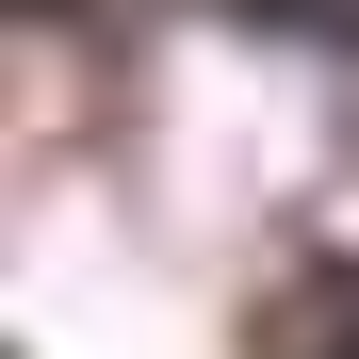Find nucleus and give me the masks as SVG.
I'll return each instance as SVG.
<instances>
[{"label": "nucleus", "mask_w": 359, "mask_h": 359, "mask_svg": "<svg viewBox=\"0 0 359 359\" xmlns=\"http://www.w3.org/2000/svg\"><path fill=\"white\" fill-rule=\"evenodd\" d=\"M327 359H359V294H343V327H327Z\"/></svg>", "instance_id": "obj_1"}]
</instances>
